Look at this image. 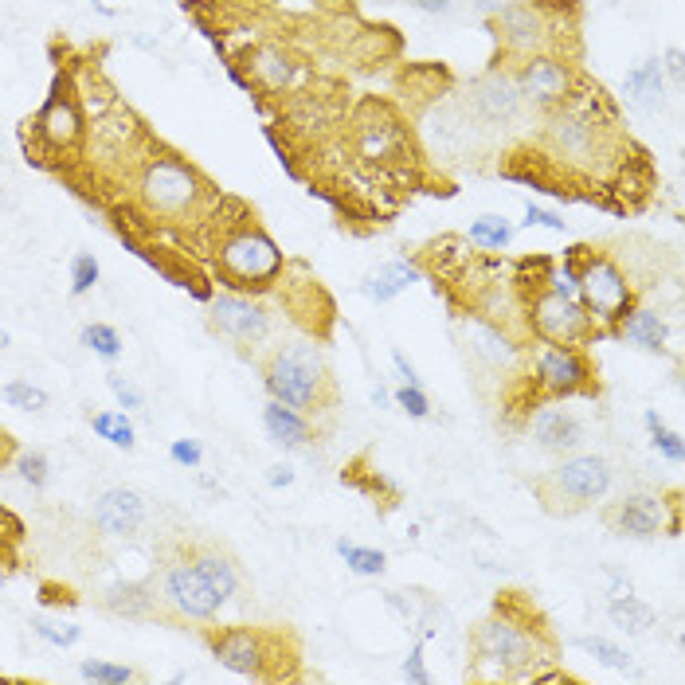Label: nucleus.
Returning a JSON list of instances; mask_svg holds the SVG:
<instances>
[{
	"mask_svg": "<svg viewBox=\"0 0 685 685\" xmlns=\"http://www.w3.org/2000/svg\"><path fill=\"white\" fill-rule=\"evenodd\" d=\"M267 482H271L274 490H278V486H290V482H294V470H290V466H271Z\"/></svg>",
	"mask_w": 685,
	"mask_h": 685,
	"instance_id": "45",
	"label": "nucleus"
},
{
	"mask_svg": "<svg viewBox=\"0 0 685 685\" xmlns=\"http://www.w3.org/2000/svg\"><path fill=\"white\" fill-rule=\"evenodd\" d=\"M392 365H396V372H400V380H404V384H419V376H415V365H411V361L404 357V353H400V349L392 353Z\"/></svg>",
	"mask_w": 685,
	"mask_h": 685,
	"instance_id": "43",
	"label": "nucleus"
},
{
	"mask_svg": "<svg viewBox=\"0 0 685 685\" xmlns=\"http://www.w3.org/2000/svg\"><path fill=\"white\" fill-rule=\"evenodd\" d=\"M537 388L545 396H576L592 388V365L576 345H552L537 353Z\"/></svg>",
	"mask_w": 685,
	"mask_h": 685,
	"instance_id": "8",
	"label": "nucleus"
},
{
	"mask_svg": "<svg viewBox=\"0 0 685 685\" xmlns=\"http://www.w3.org/2000/svg\"><path fill=\"white\" fill-rule=\"evenodd\" d=\"M263 384H267L271 400L302 411V415L325 411L333 404V376H329V368H325L314 345L278 349L263 368Z\"/></svg>",
	"mask_w": 685,
	"mask_h": 685,
	"instance_id": "1",
	"label": "nucleus"
},
{
	"mask_svg": "<svg viewBox=\"0 0 685 685\" xmlns=\"http://www.w3.org/2000/svg\"><path fill=\"white\" fill-rule=\"evenodd\" d=\"M607 490H611V466L599 455H572L560 466H552L545 478H537V498L548 513H580L603 502Z\"/></svg>",
	"mask_w": 685,
	"mask_h": 685,
	"instance_id": "2",
	"label": "nucleus"
},
{
	"mask_svg": "<svg viewBox=\"0 0 685 685\" xmlns=\"http://www.w3.org/2000/svg\"><path fill=\"white\" fill-rule=\"evenodd\" d=\"M396 404L408 411L411 419H427V415H431V400L423 396V388H419V384H404V388L396 392Z\"/></svg>",
	"mask_w": 685,
	"mask_h": 685,
	"instance_id": "38",
	"label": "nucleus"
},
{
	"mask_svg": "<svg viewBox=\"0 0 685 685\" xmlns=\"http://www.w3.org/2000/svg\"><path fill=\"white\" fill-rule=\"evenodd\" d=\"M419 12H431V16H443V12H451L455 8V0H411Z\"/></svg>",
	"mask_w": 685,
	"mask_h": 685,
	"instance_id": "44",
	"label": "nucleus"
},
{
	"mask_svg": "<svg viewBox=\"0 0 685 685\" xmlns=\"http://www.w3.org/2000/svg\"><path fill=\"white\" fill-rule=\"evenodd\" d=\"M646 427H650V447H654V451H662L670 462H682L685 458L682 435H678V431H670V427L658 419V411H646Z\"/></svg>",
	"mask_w": 685,
	"mask_h": 685,
	"instance_id": "32",
	"label": "nucleus"
},
{
	"mask_svg": "<svg viewBox=\"0 0 685 685\" xmlns=\"http://www.w3.org/2000/svg\"><path fill=\"white\" fill-rule=\"evenodd\" d=\"M212 654L235 670L243 678H267V662H271V639L259 635V631H247V627H235L224 635H212Z\"/></svg>",
	"mask_w": 685,
	"mask_h": 685,
	"instance_id": "11",
	"label": "nucleus"
},
{
	"mask_svg": "<svg viewBox=\"0 0 685 685\" xmlns=\"http://www.w3.org/2000/svg\"><path fill=\"white\" fill-rule=\"evenodd\" d=\"M36 130H40V137H44L51 149H71V145L79 141V130H83L75 102H71V98H63V94H55L44 110H40Z\"/></svg>",
	"mask_w": 685,
	"mask_h": 685,
	"instance_id": "16",
	"label": "nucleus"
},
{
	"mask_svg": "<svg viewBox=\"0 0 685 685\" xmlns=\"http://www.w3.org/2000/svg\"><path fill=\"white\" fill-rule=\"evenodd\" d=\"M4 345H8V333H4V329H0V349H4Z\"/></svg>",
	"mask_w": 685,
	"mask_h": 685,
	"instance_id": "48",
	"label": "nucleus"
},
{
	"mask_svg": "<svg viewBox=\"0 0 685 685\" xmlns=\"http://www.w3.org/2000/svg\"><path fill=\"white\" fill-rule=\"evenodd\" d=\"M36 635L63 650V646H75V642L83 639V627H75V623H55V619H36Z\"/></svg>",
	"mask_w": 685,
	"mask_h": 685,
	"instance_id": "35",
	"label": "nucleus"
},
{
	"mask_svg": "<svg viewBox=\"0 0 685 685\" xmlns=\"http://www.w3.org/2000/svg\"><path fill=\"white\" fill-rule=\"evenodd\" d=\"M98 282V263L94 255H75L71 259V294H87Z\"/></svg>",
	"mask_w": 685,
	"mask_h": 685,
	"instance_id": "37",
	"label": "nucleus"
},
{
	"mask_svg": "<svg viewBox=\"0 0 685 685\" xmlns=\"http://www.w3.org/2000/svg\"><path fill=\"white\" fill-rule=\"evenodd\" d=\"M337 552H341V560H345L357 576H384V568H388V556L376 552V548L353 545V541H337Z\"/></svg>",
	"mask_w": 685,
	"mask_h": 685,
	"instance_id": "29",
	"label": "nucleus"
},
{
	"mask_svg": "<svg viewBox=\"0 0 685 685\" xmlns=\"http://www.w3.org/2000/svg\"><path fill=\"white\" fill-rule=\"evenodd\" d=\"M466 239H470L474 247L502 251V247H509V239H513V228L505 224L502 216H478V220L470 224V231H466Z\"/></svg>",
	"mask_w": 685,
	"mask_h": 685,
	"instance_id": "28",
	"label": "nucleus"
},
{
	"mask_svg": "<svg viewBox=\"0 0 685 685\" xmlns=\"http://www.w3.org/2000/svg\"><path fill=\"white\" fill-rule=\"evenodd\" d=\"M572 646H580L584 654H592L599 666H607V670H619V674H627L635 662H631V654L623 650V646H615L611 639H603V635H584V639H572Z\"/></svg>",
	"mask_w": 685,
	"mask_h": 685,
	"instance_id": "26",
	"label": "nucleus"
},
{
	"mask_svg": "<svg viewBox=\"0 0 685 685\" xmlns=\"http://www.w3.org/2000/svg\"><path fill=\"white\" fill-rule=\"evenodd\" d=\"M94 525L106 537H134L137 529L145 525V502L137 498L134 490L114 486V490H106L98 498V505H94Z\"/></svg>",
	"mask_w": 685,
	"mask_h": 685,
	"instance_id": "14",
	"label": "nucleus"
},
{
	"mask_svg": "<svg viewBox=\"0 0 685 685\" xmlns=\"http://www.w3.org/2000/svg\"><path fill=\"white\" fill-rule=\"evenodd\" d=\"M372 404H376V408H388V404H392V392H388L384 384H376V388H372Z\"/></svg>",
	"mask_w": 685,
	"mask_h": 685,
	"instance_id": "47",
	"label": "nucleus"
},
{
	"mask_svg": "<svg viewBox=\"0 0 685 685\" xmlns=\"http://www.w3.org/2000/svg\"><path fill=\"white\" fill-rule=\"evenodd\" d=\"M580 298H584V310L592 314V321L615 325L631 310V282L619 271L615 259L595 255L592 247H584L580 251Z\"/></svg>",
	"mask_w": 685,
	"mask_h": 685,
	"instance_id": "4",
	"label": "nucleus"
},
{
	"mask_svg": "<svg viewBox=\"0 0 685 685\" xmlns=\"http://www.w3.org/2000/svg\"><path fill=\"white\" fill-rule=\"evenodd\" d=\"M533 431V443L541 451H552V455H564V451H576L584 443V427L572 411L564 408H541L529 423Z\"/></svg>",
	"mask_w": 685,
	"mask_h": 685,
	"instance_id": "15",
	"label": "nucleus"
},
{
	"mask_svg": "<svg viewBox=\"0 0 685 685\" xmlns=\"http://www.w3.org/2000/svg\"><path fill=\"white\" fill-rule=\"evenodd\" d=\"M666 67H670V75H674V79H682V51H678V47H670V51H666Z\"/></svg>",
	"mask_w": 685,
	"mask_h": 685,
	"instance_id": "46",
	"label": "nucleus"
},
{
	"mask_svg": "<svg viewBox=\"0 0 685 685\" xmlns=\"http://www.w3.org/2000/svg\"><path fill=\"white\" fill-rule=\"evenodd\" d=\"M603 521H607L619 537H639V541L658 537V533H666V529H678V521L666 517V502H662L658 494H631V498L611 505V509L603 513Z\"/></svg>",
	"mask_w": 685,
	"mask_h": 685,
	"instance_id": "10",
	"label": "nucleus"
},
{
	"mask_svg": "<svg viewBox=\"0 0 685 685\" xmlns=\"http://www.w3.org/2000/svg\"><path fill=\"white\" fill-rule=\"evenodd\" d=\"M208 321H212L216 333H224V337L239 341V345H259V341L271 333L267 314H263L255 302L239 298V294H220V298L212 302V310H208Z\"/></svg>",
	"mask_w": 685,
	"mask_h": 685,
	"instance_id": "12",
	"label": "nucleus"
},
{
	"mask_svg": "<svg viewBox=\"0 0 685 685\" xmlns=\"http://www.w3.org/2000/svg\"><path fill=\"white\" fill-rule=\"evenodd\" d=\"M16 470H20V478H24L32 490H44L47 478H51V462H47L44 451H24V455L16 458Z\"/></svg>",
	"mask_w": 685,
	"mask_h": 685,
	"instance_id": "34",
	"label": "nucleus"
},
{
	"mask_svg": "<svg viewBox=\"0 0 685 685\" xmlns=\"http://www.w3.org/2000/svg\"><path fill=\"white\" fill-rule=\"evenodd\" d=\"M192 564H196V572L204 576V584L220 595V603L235 599V592H239V568H235L231 556L216 552V548H204V552L192 556Z\"/></svg>",
	"mask_w": 685,
	"mask_h": 685,
	"instance_id": "20",
	"label": "nucleus"
},
{
	"mask_svg": "<svg viewBox=\"0 0 685 685\" xmlns=\"http://www.w3.org/2000/svg\"><path fill=\"white\" fill-rule=\"evenodd\" d=\"M529 329L552 345H580L595 333V321L580 298H564V294L545 290L529 306Z\"/></svg>",
	"mask_w": 685,
	"mask_h": 685,
	"instance_id": "7",
	"label": "nucleus"
},
{
	"mask_svg": "<svg viewBox=\"0 0 685 685\" xmlns=\"http://www.w3.org/2000/svg\"><path fill=\"white\" fill-rule=\"evenodd\" d=\"M623 94H627V102L635 110H658L662 106V94H666V87H662V63L658 59H646L635 71H627Z\"/></svg>",
	"mask_w": 685,
	"mask_h": 685,
	"instance_id": "19",
	"label": "nucleus"
},
{
	"mask_svg": "<svg viewBox=\"0 0 685 685\" xmlns=\"http://www.w3.org/2000/svg\"><path fill=\"white\" fill-rule=\"evenodd\" d=\"M517 91L521 98H529L533 106H560L572 94V75L560 59L552 55H529L521 75H517Z\"/></svg>",
	"mask_w": 685,
	"mask_h": 685,
	"instance_id": "13",
	"label": "nucleus"
},
{
	"mask_svg": "<svg viewBox=\"0 0 685 685\" xmlns=\"http://www.w3.org/2000/svg\"><path fill=\"white\" fill-rule=\"evenodd\" d=\"M83 345L91 349L94 357H102V361H118V357H122V337H118V329H114V325H102V321L83 325Z\"/></svg>",
	"mask_w": 685,
	"mask_h": 685,
	"instance_id": "30",
	"label": "nucleus"
},
{
	"mask_svg": "<svg viewBox=\"0 0 685 685\" xmlns=\"http://www.w3.org/2000/svg\"><path fill=\"white\" fill-rule=\"evenodd\" d=\"M607 619L619 627V631H627V635H646L650 627H654V607L650 603H642L639 595H615L611 603H607Z\"/></svg>",
	"mask_w": 685,
	"mask_h": 685,
	"instance_id": "24",
	"label": "nucleus"
},
{
	"mask_svg": "<svg viewBox=\"0 0 685 685\" xmlns=\"http://www.w3.org/2000/svg\"><path fill=\"white\" fill-rule=\"evenodd\" d=\"M525 228L564 231V220H560V216H552V212H545V208H537V204H529V208H525Z\"/></svg>",
	"mask_w": 685,
	"mask_h": 685,
	"instance_id": "42",
	"label": "nucleus"
},
{
	"mask_svg": "<svg viewBox=\"0 0 685 685\" xmlns=\"http://www.w3.org/2000/svg\"><path fill=\"white\" fill-rule=\"evenodd\" d=\"M0 443H4V435H0Z\"/></svg>",
	"mask_w": 685,
	"mask_h": 685,
	"instance_id": "49",
	"label": "nucleus"
},
{
	"mask_svg": "<svg viewBox=\"0 0 685 685\" xmlns=\"http://www.w3.org/2000/svg\"><path fill=\"white\" fill-rule=\"evenodd\" d=\"M419 278H423V271H419L415 263H404V259H400V263H384V267H376V271L365 278V286H361V290H365L372 302H392L396 294H404L411 282H419Z\"/></svg>",
	"mask_w": 685,
	"mask_h": 685,
	"instance_id": "21",
	"label": "nucleus"
},
{
	"mask_svg": "<svg viewBox=\"0 0 685 685\" xmlns=\"http://www.w3.org/2000/svg\"><path fill=\"white\" fill-rule=\"evenodd\" d=\"M141 200L157 216H181L200 200V177L173 157H157L141 173Z\"/></svg>",
	"mask_w": 685,
	"mask_h": 685,
	"instance_id": "6",
	"label": "nucleus"
},
{
	"mask_svg": "<svg viewBox=\"0 0 685 685\" xmlns=\"http://www.w3.org/2000/svg\"><path fill=\"white\" fill-rule=\"evenodd\" d=\"M619 337L646 349V353H662L666 349V321L650 310H627L619 318Z\"/></svg>",
	"mask_w": 685,
	"mask_h": 685,
	"instance_id": "22",
	"label": "nucleus"
},
{
	"mask_svg": "<svg viewBox=\"0 0 685 685\" xmlns=\"http://www.w3.org/2000/svg\"><path fill=\"white\" fill-rule=\"evenodd\" d=\"M220 267L231 286H267L282 271V251L259 228H239L220 247Z\"/></svg>",
	"mask_w": 685,
	"mask_h": 685,
	"instance_id": "5",
	"label": "nucleus"
},
{
	"mask_svg": "<svg viewBox=\"0 0 685 685\" xmlns=\"http://www.w3.org/2000/svg\"><path fill=\"white\" fill-rule=\"evenodd\" d=\"M263 427H267L271 443H278L282 451H298V447H306V443L314 439V427H310V419H306L302 411L278 404V400H271V404L263 408Z\"/></svg>",
	"mask_w": 685,
	"mask_h": 685,
	"instance_id": "18",
	"label": "nucleus"
},
{
	"mask_svg": "<svg viewBox=\"0 0 685 685\" xmlns=\"http://www.w3.org/2000/svg\"><path fill=\"white\" fill-rule=\"evenodd\" d=\"M169 458H173L177 466H188V470H192V466H200V458H204V447H200L196 439H177V443L169 447Z\"/></svg>",
	"mask_w": 685,
	"mask_h": 685,
	"instance_id": "39",
	"label": "nucleus"
},
{
	"mask_svg": "<svg viewBox=\"0 0 685 685\" xmlns=\"http://www.w3.org/2000/svg\"><path fill=\"white\" fill-rule=\"evenodd\" d=\"M502 28H505L502 32L505 40L513 47H521V51H529V47L537 51L541 40H545L541 36V12L537 8H509L502 16Z\"/></svg>",
	"mask_w": 685,
	"mask_h": 685,
	"instance_id": "25",
	"label": "nucleus"
},
{
	"mask_svg": "<svg viewBox=\"0 0 685 685\" xmlns=\"http://www.w3.org/2000/svg\"><path fill=\"white\" fill-rule=\"evenodd\" d=\"M404 678H408V682H419V685L431 682V674H427V666H423V639L411 646L408 662H404Z\"/></svg>",
	"mask_w": 685,
	"mask_h": 685,
	"instance_id": "41",
	"label": "nucleus"
},
{
	"mask_svg": "<svg viewBox=\"0 0 685 685\" xmlns=\"http://www.w3.org/2000/svg\"><path fill=\"white\" fill-rule=\"evenodd\" d=\"M474 102H478V110H482L490 122H509V118L517 114V106H521V91H517L513 79L494 75V79L482 83V91H478Z\"/></svg>",
	"mask_w": 685,
	"mask_h": 685,
	"instance_id": "23",
	"label": "nucleus"
},
{
	"mask_svg": "<svg viewBox=\"0 0 685 685\" xmlns=\"http://www.w3.org/2000/svg\"><path fill=\"white\" fill-rule=\"evenodd\" d=\"M255 71H259V79L267 83V87H282V83H290V63L282 59V55H274V51H263L259 55V63H255Z\"/></svg>",
	"mask_w": 685,
	"mask_h": 685,
	"instance_id": "36",
	"label": "nucleus"
},
{
	"mask_svg": "<svg viewBox=\"0 0 685 685\" xmlns=\"http://www.w3.org/2000/svg\"><path fill=\"white\" fill-rule=\"evenodd\" d=\"M0 396H4L12 408H20V411H44L47 408V392H44V388H36L32 380H8Z\"/></svg>",
	"mask_w": 685,
	"mask_h": 685,
	"instance_id": "33",
	"label": "nucleus"
},
{
	"mask_svg": "<svg viewBox=\"0 0 685 685\" xmlns=\"http://www.w3.org/2000/svg\"><path fill=\"white\" fill-rule=\"evenodd\" d=\"M79 678L83 682H98V685H126L134 682L137 674L130 666H118V662H106V658H87L79 666Z\"/></svg>",
	"mask_w": 685,
	"mask_h": 685,
	"instance_id": "31",
	"label": "nucleus"
},
{
	"mask_svg": "<svg viewBox=\"0 0 685 685\" xmlns=\"http://www.w3.org/2000/svg\"><path fill=\"white\" fill-rule=\"evenodd\" d=\"M161 595H165V603H169L177 615H184V619H212V615L224 607L220 595L212 592V588L204 584V576L196 572L192 556H188V560H173V564L165 568Z\"/></svg>",
	"mask_w": 685,
	"mask_h": 685,
	"instance_id": "9",
	"label": "nucleus"
},
{
	"mask_svg": "<svg viewBox=\"0 0 685 685\" xmlns=\"http://www.w3.org/2000/svg\"><path fill=\"white\" fill-rule=\"evenodd\" d=\"M474 658L490 678H521V670L537 662V639L521 623L494 615L474 631Z\"/></svg>",
	"mask_w": 685,
	"mask_h": 685,
	"instance_id": "3",
	"label": "nucleus"
},
{
	"mask_svg": "<svg viewBox=\"0 0 685 685\" xmlns=\"http://www.w3.org/2000/svg\"><path fill=\"white\" fill-rule=\"evenodd\" d=\"M91 427L118 451H134V423L122 411H98L91 419Z\"/></svg>",
	"mask_w": 685,
	"mask_h": 685,
	"instance_id": "27",
	"label": "nucleus"
},
{
	"mask_svg": "<svg viewBox=\"0 0 685 685\" xmlns=\"http://www.w3.org/2000/svg\"><path fill=\"white\" fill-rule=\"evenodd\" d=\"M106 384H110V392L118 396V404H122V408H141V404H145V400H141V392H137V384H130L126 376H110Z\"/></svg>",
	"mask_w": 685,
	"mask_h": 685,
	"instance_id": "40",
	"label": "nucleus"
},
{
	"mask_svg": "<svg viewBox=\"0 0 685 685\" xmlns=\"http://www.w3.org/2000/svg\"><path fill=\"white\" fill-rule=\"evenodd\" d=\"M466 341H470V353L478 361H486L490 368H509L513 353H517V345L509 341V333H505L498 321L470 318L466 321Z\"/></svg>",
	"mask_w": 685,
	"mask_h": 685,
	"instance_id": "17",
	"label": "nucleus"
}]
</instances>
